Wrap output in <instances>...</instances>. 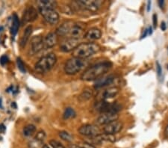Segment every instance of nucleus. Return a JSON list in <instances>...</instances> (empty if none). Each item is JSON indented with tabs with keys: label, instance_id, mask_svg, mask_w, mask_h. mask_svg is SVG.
I'll return each mask as SVG.
<instances>
[{
	"label": "nucleus",
	"instance_id": "1",
	"mask_svg": "<svg viewBox=\"0 0 168 148\" xmlns=\"http://www.w3.org/2000/svg\"><path fill=\"white\" fill-rule=\"evenodd\" d=\"M85 27V24L83 22L67 21L58 26L55 33L58 36H61V37L79 40L85 35L84 34Z\"/></svg>",
	"mask_w": 168,
	"mask_h": 148
},
{
	"label": "nucleus",
	"instance_id": "2",
	"mask_svg": "<svg viewBox=\"0 0 168 148\" xmlns=\"http://www.w3.org/2000/svg\"><path fill=\"white\" fill-rule=\"evenodd\" d=\"M112 64L110 62H99L87 68L82 73L81 79L84 81H93L99 79L111 69Z\"/></svg>",
	"mask_w": 168,
	"mask_h": 148
},
{
	"label": "nucleus",
	"instance_id": "3",
	"mask_svg": "<svg viewBox=\"0 0 168 148\" xmlns=\"http://www.w3.org/2000/svg\"><path fill=\"white\" fill-rule=\"evenodd\" d=\"M99 50L100 47L97 43L94 42L82 43L73 51V57L87 59L97 53Z\"/></svg>",
	"mask_w": 168,
	"mask_h": 148
},
{
	"label": "nucleus",
	"instance_id": "4",
	"mask_svg": "<svg viewBox=\"0 0 168 148\" xmlns=\"http://www.w3.org/2000/svg\"><path fill=\"white\" fill-rule=\"evenodd\" d=\"M57 62V57L54 53H50L40 58L35 65V70L37 73H43L50 71Z\"/></svg>",
	"mask_w": 168,
	"mask_h": 148
},
{
	"label": "nucleus",
	"instance_id": "5",
	"mask_svg": "<svg viewBox=\"0 0 168 148\" xmlns=\"http://www.w3.org/2000/svg\"><path fill=\"white\" fill-rule=\"evenodd\" d=\"M88 64V62L86 59L73 57L72 58L68 59L65 63V71L66 73L69 74V75H74L85 68Z\"/></svg>",
	"mask_w": 168,
	"mask_h": 148
},
{
	"label": "nucleus",
	"instance_id": "6",
	"mask_svg": "<svg viewBox=\"0 0 168 148\" xmlns=\"http://www.w3.org/2000/svg\"><path fill=\"white\" fill-rule=\"evenodd\" d=\"M96 109L101 114L103 113H116L118 114L121 110V106L117 102H111L100 100L96 104Z\"/></svg>",
	"mask_w": 168,
	"mask_h": 148
},
{
	"label": "nucleus",
	"instance_id": "7",
	"mask_svg": "<svg viewBox=\"0 0 168 148\" xmlns=\"http://www.w3.org/2000/svg\"><path fill=\"white\" fill-rule=\"evenodd\" d=\"M75 4L78 7H82L83 9H85L91 12H96L100 8L103 2L100 0H81V1L75 2Z\"/></svg>",
	"mask_w": 168,
	"mask_h": 148
},
{
	"label": "nucleus",
	"instance_id": "8",
	"mask_svg": "<svg viewBox=\"0 0 168 148\" xmlns=\"http://www.w3.org/2000/svg\"><path fill=\"white\" fill-rule=\"evenodd\" d=\"M79 133L86 137H94L101 134V130L97 125L85 124L82 125L78 130Z\"/></svg>",
	"mask_w": 168,
	"mask_h": 148
},
{
	"label": "nucleus",
	"instance_id": "9",
	"mask_svg": "<svg viewBox=\"0 0 168 148\" xmlns=\"http://www.w3.org/2000/svg\"><path fill=\"white\" fill-rule=\"evenodd\" d=\"M39 11L43 18L51 25L57 24L59 21V14L55 9L39 7Z\"/></svg>",
	"mask_w": 168,
	"mask_h": 148
},
{
	"label": "nucleus",
	"instance_id": "10",
	"mask_svg": "<svg viewBox=\"0 0 168 148\" xmlns=\"http://www.w3.org/2000/svg\"><path fill=\"white\" fill-rule=\"evenodd\" d=\"M44 45V40L41 35L35 36L32 37L30 43V49L29 50V56H34L36 53L42 50Z\"/></svg>",
	"mask_w": 168,
	"mask_h": 148
},
{
	"label": "nucleus",
	"instance_id": "11",
	"mask_svg": "<svg viewBox=\"0 0 168 148\" xmlns=\"http://www.w3.org/2000/svg\"><path fill=\"white\" fill-rule=\"evenodd\" d=\"M79 45V40L66 37L60 43V49L64 52H69L73 51Z\"/></svg>",
	"mask_w": 168,
	"mask_h": 148
},
{
	"label": "nucleus",
	"instance_id": "12",
	"mask_svg": "<svg viewBox=\"0 0 168 148\" xmlns=\"http://www.w3.org/2000/svg\"><path fill=\"white\" fill-rule=\"evenodd\" d=\"M122 128H123V123L118 120L104 126L103 132L104 133L114 135L120 132L122 130Z\"/></svg>",
	"mask_w": 168,
	"mask_h": 148
},
{
	"label": "nucleus",
	"instance_id": "13",
	"mask_svg": "<svg viewBox=\"0 0 168 148\" xmlns=\"http://www.w3.org/2000/svg\"><path fill=\"white\" fill-rule=\"evenodd\" d=\"M119 118L118 114L116 113H103L99 116L96 121V123L97 126L99 125H105L108 124L111 122H114L115 121H118Z\"/></svg>",
	"mask_w": 168,
	"mask_h": 148
},
{
	"label": "nucleus",
	"instance_id": "14",
	"mask_svg": "<svg viewBox=\"0 0 168 148\" xmlns=\"http://www.w3.org/2000/svg\"><path fill=\"white\" fill-rule=\"evenodd\" d=\"M120 91V88L118 87H110V88L105 89L102 91L98 94V99L99 101L100 100H106L108 99H111L114 97Z\"/></svg>",
	"mask_w": 168,
	"mask_h": 148
},
{
	"label": "nucleus",
	"instance_id": "15",
	"mask_svg": "<svg viewBox=\"0 0 168 148\" xmlns=\"http://www.w3.org/2000/svg\"><path fill=\"white\" fill-rule=\"evenodd\" d=\"M37 17V10L33 6L28 7L24 11L22 17V23L25 24L29 22H33Z\"/></svg>",
	"mask_w": 168,
	"mask_h": 148
},
{
	"label": "nucleus",
	"instance_id": "16",
	"mask_svg": "<svg viewBox=\"0 0 168 148\" xmlns=\"http://www.w3.org/2000/svg\"><path fill=\"white\" fill-rule=\"evenodd\" d=\"M115 80V76L110 74L108 76H104L98 79V80L96 81L94 85V88L96 89H99L104 87H106L108 85H111Z\"/></svg>",
	"mask_w": 168,
	"mask_h": 148
},
{
	"label": "nucleus",
	"instance_id": "17",
	"mask_svg": "<svg viewBox=\"0 0 168 148\" xmlns=\"http://www.w3.org/2000/svg\"><path fill=\"white\" fill-rule=\"evenodd\" d=\"M101 36H102V32L100 29L97 28H92L86 32L85 35H84V37H85L87 40H88V41H94L100 39Z\"/></svg>",
	"mask_w": 168,
	"mask_h": 148
},
{
	"label": "nucleus",
	"instance_id": "18",
	"mask_svg": "<svg viewBox=\"0 0 168 148\" xmlns=\"http://www.w3.org/2000/svg\"><path fill=\"white\" fill-rule=\"evenodd\" d=\"M58 43V35L55 32H50L46 36L44 39V44L46 47L51 48L55 46Z\"/></svg>",
	"mask_w": 168,
	"mask_h": 148
},
{
	"label": "nucleus",
	"instance_id": "19",
	"mask_svg": "<svg viewBox=\"0 0 168 148\" xmlns=\"http://www.w3.org/2000/svg\"><path fill=\"white\" fill-rule=\"evenodd\" d=\"M31 33H32V26H29L26 28L25 31H24L23 35H22L21 40H20V47H24L27 43L28 41L29 40L30 36H31Z\"/></svg>",
	"mask_w": 168,
	"mask_h": 148
},
{
	"label": "nucleus",
	"instance_id": "20",
	"mask_svg": "<svg viewBox=\"0 0 168 148\" xmlns=\"http://www.w3.org/2000/svg\"><path fill=\"white\" fill-rule=\"evenodd\" d=\"M38 7L41 8H52L55 9L58 6V4L55 1H49V0H43V1L37 2Z\"/></svg>",
	"mask_w": 168,
	"mask_h": 148
},
{
	"label": "nucleus",
	"instance_id": "21",
	"mask_svg": "<svg viewBox=\"0 0 168 148\" xmlns=\"http://www.w3.org/2000/svg\"><path fill=\"white\" fill-rule=\"evenodd\" d=\"M93 96V92L89 88H85L84 91L82 92V94L79 96V100L81 102L87 101V100H90V98Z\"/></svg>",
	"mask_w": 168,
	"mask_h": 148
},
{
	"label": "nucleus",
	"instance_id": "22",
	"mask_svg": "<svg viewBox=\"0 0 168 148\" xmlns=\"http://www.w3.org/2000/svg\"><path fill=\"white\" fill-rule=\"evenodd\" d=\"M19 28H20V21H19L18 17L16 14L13 16V23L11 26V34L15 36L17 33Z\"/></svg>",
	"mask_w": 168,
	"mask_h": 148
},
{
	"label": "nucleus",
	"instance_id": "23",
	"mask_svg": "<svg viewBox=\"0 0 168 148\" xmlns=\"http://www.w3.org/2000/svg\"><path fill=\"white\" fill-rule=\"evenodd\" d=\"M36 131V127L35 125L32 124H29L23 128V135L26 137H29V136H31L32 135L35 133Z\"/></svg>",
	"mask_w": 168,
	"mask_h": 148
},
{
	"label": "nucleus",
	"instance_id": "24",
	"mask_svg": "<svg viewBox=\"0 0 168 148\" xmlns=\"http://www.w3.org/2000/svg\"><path fill=\"white\" fill-rule=\"evenodd\" d=\"M76 116V113H75V110L72 109L70 107H68L65 109V112H64L63 117L65 120H68L70 118H74Z\"/></svg>",
	"mask_w": 168,
	"mask_h": 148
},
{
	"label": "nucleus",
	"instance_id": "25",
	"mask_svg": "<svg viewBox=\"0 0 168 148\" xmlns=\"http://www.w3.org/2000/svg\"><path fill=\"white\" fill-rule=\"evenodd\" d=\"M58 135H59V137L65 141L71 142L73 140V136L68 132H66V131H61V132H59Z\"/></svg>",
	"mask_w": 168,
	"mask_h": 148
},
{
	"label": "nucleus",
	"instance_id": "26",
	"mask_svg": "<svg viewBox=\"0 0 168 148\" xmlns=\"http://www.w3.org/2000/svg\"><path fill=\"white\" fill-rule=\"evenodd\" d=\"M100 137L103 141H109V142H114L116 141V138H115L114 135H110V134H106V133H103L100 134Z\"/></svg>",
	"mask_w": 168,
	"mask_h": 148
},
{
	"label": "nucleus",
	"instance_id": "27",
	"mask_svg": "<svg viewBox=\"0 0 168 148\" xmlns=\"http://www.w3.org/2000/svg\"><path fill=\"white\" fill-rule=\"evenodd\" d=\"M45 138H46V132L44 131L41 130L37 132V135L35 136V140L37 141L39 143H42V142L44 141Z\"/></svg>",
	"mask_w": 168,
	"mask_h": 148
},
{
	"label": "nucleus",
	"instance_id": "28",
	"mask_svg": "<svg viewBox=\"0 0 168 148\" xmlns=\"http://www.w3.org/2000/svg\"><path fill=\"white\" fill-rule=\"evenodd\" d=\"M50 145L52 148H65V146L56 140H51L50 141Z\"/></svg>",
	"mask_w": 168,
	"mask_h": 148
},
{
	"label": "nucleus",
	"instance_id": "29",
	"mask_svg": "<svg viewBox=\"0 0 168 148\" xmlns=\"http://www.w3.org/2000/svg\"><path fill=\"white\" fill-rule=\"evenodd\" d=\"M17 66L19 70H20V71L22 72V73H26V66L25 64H24L23 62H22V61L21 60V58H18L17 59Z\"/></svg>",
	"mask_w": 168,
	"mask_h": 148
},
{
	"label": "nucleus",
	"instance_id": "30",
	"mask_svg": "<svg viewBox=\"0 0 168 148\" xmlns=\"http://www.w3.org/2000/svg\"><path fill=\"white\" fill-rule=\"evenodd\" d=\"M81 148H96L95 146L93 145H90V144L88 143V142H82V143H80L78 145Z\"/></svg>",
	"mask_w": 168,
	"mask_h": 148
},
{
	"label": "nucleus",
	"instance_id": "31",
	"mask_svg": "<svg viewBox=\"0 0 168 148\" xmlns=\"http://www.w3.org/2000/svg\"><path fill=\"white\" fill-rule=\"evenodd\" d=\"M156 72H157V74L158 76V77H160L162 74V68L161 64L158 62H156Z\"/></svg>",
	"mask_w": 168,
	"mask_h": 148
},
{
	"label": "nucleus",
	"instance_id": "32",
	"mask_svg": "<svg viewBox=\"0 0 168 148\" xmlns=\"http://www.w3.org/2000/svg\"><path fill=\"white\" fill-rule=\"evenodd\" d=\"M7 62H8V58L6 56H2L0 58V63L2 65H5V64L7 63Z\"/></svg>",
	"mask_w": 168,
	"mask_h": 148
},
{
	"label": "nucleus",
	"instance_id": "33",
	"mask_svg": "<svg viewBox=\"0 0 168 148\" xmlns=\"http://www.w3.org/2000/svg\"><path fill=\"white\" fill-rule=\"evenodd\" d=\"M152 20H153L154 28H156L157 27V15L156 14H153V16H152Z\"/></svg>",
	"mask_w": 168,
	"mask_h": 148
},
{
	"label": "nucleus",
	"instance_id": "34",
	"mask_svg": "<svg viewBox=\"0 0 168 148\" xmlns=\"http://www.w3.org/2000/svg\"><path fill=\"white\" fill-rule=\"evenodd\" d=\"M161 29L162 31H165L167 29V25H166V22L165 21H163L161 24Z\"/></svg>",
	"mask_w": 168,
	"mask_h": 148
},
{
	"label": "nucleus",
	"instance_id": "35",
	"mask_svg": "<svg viewBox=\"0 0 168 148\" xmlns=\"http://www.w3.org/2000/svg\"><path fill=\"white\" fill-rule=\"evenodd\" d=\"M148 35V28H146V29H145L144 33H143V35L141 36V39L144 38V37H146V36Z\"/></svg>",
	"mask_w": 168,
	"mask_h": 148
},
{
	"label": "nucleus",
	"instance_id": "36",
	"mask_svg": "<svg viewBox=\"0 0 168 148\" xmlns=\"http://www.w3.org/2000/svg\"><path fill=\"white\" fill-rule=\"evenodd\" d=\"M69 148H81L78 145H73V144H71V145H69Z\"/></svg>",
	"mask_w": 168,
	"mask_h": 148
},
{
	"label": "nucleus",
	"instance_id": "37",
	"mask_svg": "<svg viewBox=\"0 0 168 148\" xmlns=\"http://www.w3.org/2000/svg\"><path fill=\"white\" fill-rule=\"evenodd\" d=\"M5 130V126L3 124H0V132H3Z\"/></svg>",
	"mask_w": 168,
	"mask_h": 148
},
{
	"label": "nucleus",
	"instance_id": "38",
	"mask_svg": "<svg viewBox=\"0 0 168 148\" xmlns=\"http://www.w3.org/2000/svg\"><path fill=\"white\" fill-rule=\"evenodd\" d=\"M158 5H159L160 7H161V8H162V7H164V5H165V2L161 1V0H160V1L158 2Z\"/></svg>",
	"mask_w": 168,
	"mask_h": 148
},
{
	"label": "nucleus",
	"instance_id": "39",
	"mask_svg": "<svg viewBox=\"0 0 168 148\" xmlns=\"http://www.w3.org/2000/svg\"><path fill=\"white\" fill-rule=\"evenodd\" d=\"M165 136H166V137H167V138L168 139V125H167V126H166V128H165Z\"/></svg>",
	"mask_w": 168,
	"mask_h": 148
},
{
	"label": "nucleus",
	"instance_id": "40",
	"mask_svg": "<svg viewBox=\"0 0 168 148\" xmlns=\"http://www.w3.org/2000/svg\"><path fill=\"white\" fill-rule=\"evenodd\" d=\"M150 6H151V2L149 1L148 2H147V11H150Z\"/></svg>",
	"mask_w": 168,
	"mask_h": 148
},
{
	"label": "nucleus",
	"instance_id": "41",
	"mask_svg": "<svg viewBox=\"0 0 168 148\" xmlns=\"http://www.w3.org/2000/svg\"><path fill=\"white\" fill-rule=\"evenodd\" d=\"M152 27H151V26H150V27L148 28V35H152Z\"/></svg>",
	"mask_w": 168,
	"mask_h": 148
},
{
	"label": "nucleus",
	"instance_id": "42",
	"mask_svg": "<svg viewBox=\"0 0 168 148\" xmlns=\"http://www.w3.org/2000/svg\"><path fill=\"white\" fill-rule=\"evenodd\" d=\"M43 148H50V147H49V146H48V145H44L43 146Z\"/></svg>",
	"mask_w": 168,
	"mask_h": 148
},
{
	"label": "nucleus",
	"instance_id": "43",
	"mask_svg": "<svg viewBox=\"0 0 168 148\" xmlns=\"http://www.w3.org/2000/svg\"><path fill=\"white\" fill-rule=\"evenodd\" d=\"M167 52H168V47H167Z\"/></svg>",
	"mask_w": 168,
	"mask_h": 148
},
{
	"label": "nucleus",
	"instance_id": "44",
	"mask_svg": "<svg viewBox=\"0 0 168 148\" xmlns=\"http://www.w3.org/2000/svg\"><path fill=\"white\" fill-rule=\"evenodd\" d=\"M167 69H168V65H167Z\"/></svg>",
	"mask_w": 168,
	"mask_h": 148
}]
</instances>
